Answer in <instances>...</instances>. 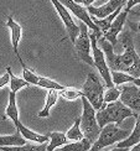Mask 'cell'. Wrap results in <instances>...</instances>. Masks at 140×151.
<instances>
[{"mask_svg": "<svg viewBox=\"0 0 140 151\" xmlns=\"http://www.w3.org/2000/svg\"><path fill=\"white\" fill-rule=\"evenodd\" d=\"M16 130L19 133L21 134V136L24 137L25 140H29V141H32V142H36V144H43V142H48L50 137H48V134L46 135H41L39 133H35L31 129L26 128L25 125H22L20 122H19L16 125H15Z\"/></svg>", "mask_w": 140, "mask_h": 151, "instance_id": "5bb4252c", "label": "cell"}, {"mask_svg": "<svg viewBox=\"0 0 140 151\" xmlns=\"http://www.w3.org/2000/svg\"><path fill=\"white\" fill-rule=\"evenodd\" d=\"M135 119H136V123H135L134 130L129 134V136L126 137V139L119 141L117 147H126V149H129V147H133L134 145H136V144L140 142V114L138 116H135Z\"/></svg>", "mask_w": 140, "mask_h": 151, "instance_id": "9a60e30c", "label": "cell"}, {"mask_svg": "<svg viewBox=\"0 0 140 151\" xmlns=\"http://www.w3.org/2000/svg\"><path fill=\"white\" fill-rule=\"evenodd\" d=\"M120 97V89L118 86H113L104 92V103H112L118 100Z\"/></svg>", "mask_w": 140, "mask_h": 151, "instance_id": "4316f807", "label": "cell"}, {"mask_svg": "<svg viewBox=\"0 0 140 151\" xmlns=\"http://www.w3.org/2000/svg\"><path fill=\"white\" fill-rule=\"evenodd\" d=\"M133 83H134L139 89H140V77H138V78H134V81H133Z\"/></svg>", "mask_w": 140, "mask_h": 151, "instance_id": "1f68e13d", "label": "cell"}, {"mask_svg": "<svg viewBox=\"0 0 140 151\" xmlns=\"http://www.w3.org/2000/svg\"><path fill=\"white\" fill-rule=\"evenodd\" d=\"M135 15H139V16H140V14H139V12H135ZM130 26H131V29L134 30V31H140V21H139L138 24H135V25L130 22Z\"/></svg>", "mask_w": 140, "mask_h": 151, "instance_id": "4dcf8cb0", "label": "cell"}, {"mask_svg": "<svg viewBox=\"0 0 140 151\" xmlns=\"http://www.w3.org/2000/svg\"><path fill=\"white\" fill-rule=\"evenodd\" d=\"M138 116L134 111H131L128 106H125L120 100H115L112 103H104L100 109L95 111V118L100 129H103L108 124H122V122L126 118Z\"/></svg>", "mask_w": 140, "mask_h": 151, "instance_id": "7a4b0ae2", "label": "cell"}, {"mask_svg": "<svg viewBox=\"0 0 140 151\" xmlns=\"http://www.w3.org/2000/svg\"><path fill=\"white\" fill-rule=\"evenodd\" d=\"M78 26H79V34L73 43L77 57L82 62L89 65L91 67H94L93 57L91 56V39H89V34H88V26L82 21L79 22Z\"/></svg>", "mask_w": 140, "mask_h": 151, "instance_id": "52a82bcc", "label": "cell"}, {"mask_svg": "<svg viewBox=\"0 0 140 151\" xmlns=\"http://www.w3.org/2000/svg\"><path fill=\"white\" fill-rule=\"evenodd\" d=\"M110 151H129V150L126 149V147H115V149H113Z\"/></svg>", "mask_w": 140, "mask_h": 151, "instance_id": "836d02e7", "label": "cell"}, {"mask_svg": "<svg viewBox=\"0 0 140 151\" xmlns=\"http://www.w3.org/2000/svg\"><path fill=\"white\" fill-rule=\"evenodd\" d=\"M129 12L122 10L118 14V16L114 19V21L112 22L110 27L105 32H103V36L107 41H109L113 46H115V43L118 41V35L123 31V26H124V22L126 21V16H128Z\"/></svg>", "mask_w": 140, "mask_h": 151, "instance_id": "7c38bea8", "label": "cell"}, {"mask_svg": "<svg viewBox=\"0 0 140 151\" xmlns=\"http://www.w3.org/2000/svg\"><path fill=\"white\" fill-rule=\"evenodd\" d=\"M81 92L94 110H98L104 105V86L100 83L94 73H88Z\"/></svg>", "mask_w": 140, "mask_h": 151, "instance_id": "277c9868", "label": "cell"}, {"mask_svg": "<svg viewBox=\"0 0 140 151\" xmlns=\"http://www.w3.org/2000/svg\"><path fill=\"white\" fill-rule=\"evenodd\" d=\"M60 1L68 9V11H71L74 16H77V17L79 19V21H82L84 25H87V26L89 27L92 31H94V34L97 35V39H98V40L100 39L102 36H103V32H102V31L99 30V27L95 26L94 22L92 21L91 14L88 12L87 8L82 6L81 4L74 3L73 0H60Z\"/></svg>", "mask_w": 140, "mask_h": 151, "instance_id": "ba28073f", "label": "cell"}, {"mask_svg": "<svg viewBox=\"0 0 140 151\" xmlns=\"http://www.w3.org/2000/svg\"><path fill=\"white\" fill-rule=\"evenodd\" d=\"M89 39H91V50L93 52V62H94V66L97 67V70L99 71L100 76L103 77L104 82L108 88L113 87V82H112V76H110V70L109 67L107 65V61H105V56H104V52L102 51L99 48L98 43H97V35L94 34V31H89Z\"/></svg>", "mask_w": 140, "mask_h": 151, "instance_id": "8992f818", "label": "cell"}, {"mask_svg": "<svg viewBox=\"0 0 140 151\" xmlns=\"http://www.w3.org/2000/svg\"><path fill=\"white\" fill-rule=\"evenodd\" d=\"M6 72H8L9 76H10V82H9V83H10V92L17 93L20 89H22V88L30 87V84H29L24 78H19V77H16V76L12 74L11 68H10L9 66L6 67Z\"/></svg>", "mask_w": 140, "mask_h": 151, "instance_id": "7402d4cb", "label": "cell"}, {"mask_svg": "<svg viewBox=\"0 0 140 151\" xmlns=\"http://www.w3.org/2000/svg\"><path fill=\"white\" fill-rule=\"evenodd\" d=\"M126 1L128 0H109V1L102 6H92V5L87 6V10L92 16H95L98 19H104L112 15L113 12H115L118 9H123V6H125Z\"/></svg>", "mask_w": 140, "mask_h": 151, "instance_id": "8fae6325", "label": "cell"}, {"mask_svg": "<svg viewBox=\"0 0 140 151\" xmlns=\"http://www.w3.org/2000/svg\"><path fill=\"white\" fill-rule=\"evenodd\" d=\"M66 136L71 141H79L84 137L83 133L81 130V118H77L74 120V124L72 125V128L66 133Z\"/></svg>", "mask_w": 140, "mask_h": 151, "instance_id": "603a6c76", "label": "cell"}, {"mask_svg": "<svg viewBox=\"0 0 140 151\" xmlns=\"http://www.w3.org/2000/svg\"><path fill=\"white\" fill-rule=\"evenodd\" d=\"M36 86L39 87H42V88H46V89H56V91H62L65 86H62L60 83H57V82L50 79V78H46V77H41L39 76V79H37V83Z\"/></svg>", "mask_w": 140, "mask_h": 151, "instance_id": "d4e9b609", "label": "cell"}, {"mask_svg": "<svg viewBox=\"0 0 140 151\" xmlns=\"http://www.w3.org/2000/svg\"><path fill=\"white\" fill-rule=\"evenodd\" d=\"M81 99L82 105H83V114L81 116V130L86 139H88L93 144L100 133V128L97 123L94 108L83 96L81 97Z\"/></svg>", "mask_w": 140, "mask_h": 151, "instance_id": "5b68a950", "label": "cell"}, {"mask_svg": "<svg viewBox=\"0 0 140 151\" xmlns=\"http://www.w3.org/2000/svg\"><path fill=\"white\" fill-rule=\"evenodd\" d=\"M110 76H112L113 84H115V86L133 83V81H134V77H133V76H130L128 73H124V72H119V71H110Z\"/></svg>", "mask_w": 140, "mask_h": 151, "instance_id": "cb8c5ba5", "label": "cell"}, {"mask_svg": "<svg viewBox=\"0 0 140 151\" xmlns=\"http://www.w3.org/2000/svg\"><path fill=\"white\" fill-rule=\"evenodd\" d=\"M9 82H10V76H9L8 72L0 76V88H3L6 84H9Z\"/></svg>", "mask_w": 140, "mask_h": 151, "instance_id": "83f0119b", "label": "cell"}, {"mask_svg": "<svg viewBox=\"0 0 140 151\" xmlns=\"http://www.w3.org/2000/svg\"><path fill=\"white\" fill-rule=\"evenodd\" d=\"M129 151H140V142H139V144H136V145H134V146H133Z\"/></svg>", "mask_w": 140, "mask_h": 151, "instance_id": "d6a6232c", "label": "cell"}, {"mask_svg": "<svg viewBox=\"0 0 140 151\" xmlns=\"http://www.w3.org/2000/svg\"><path fill=\"white\" fill-rule=\"evenodd\" d=\"M26 144V140L21 136V134L16 130L12 135H3L0 136V147L1 146H21Z\"/></svg>", "mask_w": 140, "mask_h": 151, "instance_id": "d6986e66", "label": "cell"}, {"mask_svg": "<svg viewBox=\"0 0 140 151\" xmlns=\"http://www.w3.org/2000/svg\"><path fill=\"white\" fill-rule=\"evenodd\" d=\"M55 151H60V150H58V149H56V150H55Z\"/></svg>", "mask_w": 140, "mask_h": 151, "instance_id": "e575fe53", "label": "cell"}, {"mask_svg": "<svg viewBox=\"0 0 140 151\" xmlns=\"http://www.w3.org/2000/svg\"><path fill=\"white\" fill-rule=\"evenodd\" d=\"M6 26L10 29L11 34V45H12V51H14L16 58L21 63V66H25V62L22 61L20 52H19V42H20L21 35H22V27L20 26V24H17L11 15H8V21H6Z\"/></svg>", "mask_w": 140, "mask_h": 151, "instance_id": "4fadbf2b", "label": "cell"}, {"mask_svg": "<svg viewBox=\"0 0 140 151\" xmlns=\"http://www.w3.org/2000/svg\"><path fill=\"white\" fill-rule=\"evenodd\" d=\"M138 4H140V0H128L126 1V4H125V11H130L131 10V8L133 6H135V5H138Z\"/></svg>", "mask_w": 140, "mask_h": 151, "instance_id": "f1b7e54d", "label": "cell"}, {"mask_svg": "<svg viewBox=\"0 0 140 151\" xmlns=\"http://www.w3.org/2000/svg\"><path fill=\"white\" fill-rule=\"evenodd\" d=\"M60 96L66 99V100H76L81 98L83 94H82L81 91L78 89H74V88H68V87H65L62 91H60Z\"/></svg>", "mask_w": 140, "mask_h": 151, "instance_id": "484cf974", "label": "cell"}, {"mask_svg": "<svg viewBox=\"0 0 140 151\" xmlns=\"http://www.w3.org/2000/svg\"><path fill=\"white\" fill-rule=\"evenodd\" d=\"M73 1L77 3V4H81V5H84L86 8H87V6L92 5V3L94 1V0H73Z\"/></svg>", "mask_w": 140, "mask_h": 151, "instance_id": "f546056e", "label": "cell"}, {"mask_svg": "<svg viewBox=\"0 0 140 151\" xmlns=\"http://www.w3.org/2000/svg\"><path fill=\"white\" fill-rule=\"evenodd\" d=\"M120 41L123 43L124 53L114 55V46L104 37L97 40V43L100 46V50L104 52L107 65L110 71H119L133 76L134 78L140 77V57L138 56L133 36L129 31H124L120 36Z\"/></svg>", "mask_w": 140, "mask_h": 151, "instance_id": "6da1fadb", "label": "cell"}, {"mask_svg": "<svg viewBox=\"0 0 140 151\" xmlns=\"http://www.w3.org/2000/svg\"><path fill=\"white\" fill-rule=\"evenodd\" d=\"M120 89V97L119 100L122 102L125 106L134 111L136 115L140 114V89L134 86H118Z\"/></svg>", "mask_w": 140, "mask_h": 151, "instance_id": "9c48e42d", "label": "cell"}, {"mask_svg": "<svg viewBox=\"0 0 140 151\" xmlns=\"http://www.w3.org/2000/svg\"><path fill=\"white\" fill-rule=\"evenodd\" d=\"M51 3H52V5L55 6V9L57 10V12H58L62 22L65 24L68 39L72 41V43H74L76 39H77V36L79 34V26H78V25H76L74 20L72 19L71 14H69L68 9L60 1V0H51Z\"/></svg>", "mask_w": 140, "mask_h": 151, "instance_id": "30bf717a", "label": "cell"}, {"mask_svg": "<svg viewBox=\"0 0 140 151\" xmlns=\"http://www.w3.org/2000/svg\"><path fill=\"white\" fill-rule=\"evenodd\" d=\"M60 97V91H56V89H48L47 92V97H46V103H45V106L43 109L39 111L37 116L39 118H48L50 116V110L51 108L56 104L57 99Z\"/></svg>", "mask_w": 140, "mask_h": 151, "instance_id": "e0dca14e", "label": "cell"}, {"mask_svg": "<svg viewBox=\"0 0 140 151\" xmlns=\"http://www.w3.org/2000/svg\"><path fill=\"white\" fill-rule=\"evenodd\" d=\"M5 118H9L10 120L14 123V125H16L19 122V109H17V105H16V93L14 92H10L9 94V104L6 106V110H5Z\"/></svg>", "mask_w": 140, "mask_h": 151, "instance_id": "2e32d148", "label": "cell"}, {"mask_svg": "<svg viewBox=\"0 0 140 151\" xmlns=\"http://www.w3.org/2000/svg\"><path fill=\"white\" fill-rule=\"evenodd\" d=\"M129 134L130 133L128 130L119 129L114 124H108L103 129H100L98 137L92 144L91 149L88 151H99L109 145H113V144H118L119 141L126 139L129 136Z\"/></svg>", "mask_w": 140, "mask_h": 151, "instance_id": "3957f363", "label": "cell"}, {"mask_svg": "<svg viewBox=\"0 0 140 151\" xmlns=\"http://www.w3.org/2000/svg\"><path fill=\"white\" fill-rule=\"evenodd\" d=\"M92 146V142L83 137L79 141H72V142H67L66 145H63L58 147L60 151H88Z\"/></svg>", "mask_w": 140, "mask_h": 151, "instance_id": "ffe728a7", "label": "cell"}, {"mask_svg": "<svg viewBox=\"0 0 140 151\" xmlns=\"http://www.w3.org/2000/svg\"><path fill=\"white\" fill-rule=\"evenodd\" d=\"M1 151H47V142L43 144H25L21 146H1Z\"/></svg>", "mask_w": 140, "mask_h": 151, "instance_id": "44dd1931", "label": "cell"}, {"mask_svg": "<svg viewBox=\"0 0 140 151\" xmlns=\"http://www.w3.org/2000/svg\"><path fill=\"white\" fill-rule=\"evenodd\" d=\"M48 137H50V142L47 144V151H55L56 149L66 145V144L68 142L66 134L60 133V131H52V133H48Z\"/></svg>", "mask_w": 140, "mask_h": 151, "instance_id": "ac0fdd59", "label": "cell"}]
</instances>
